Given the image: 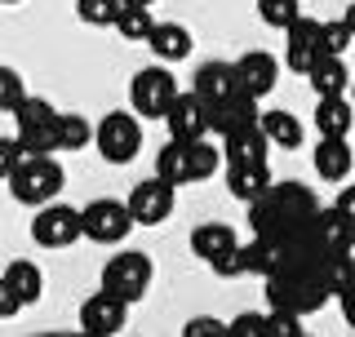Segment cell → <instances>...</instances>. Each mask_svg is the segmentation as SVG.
<instances>
[{"instance_id":"obj_3","label":"cell","mask_w":355,"mask_h":337,"mask_svg":"<svg viewBox=\"0 0 355 337\" xmlns=\"http://www.w3.org/2000/svg\"><path fill=\"white\" fill-rule=\"evenodd\" d=\"M222 160H227V151L214 147L209 138H196V142L169 138L164 151L155 155V173H160L164 182H173V187H187V182H205V178H214L222 168Z\"/></svg>"},{"instance_id":"obj_31","label":"cell","mask_w":355,"mask_h":337,"mask_svg":"<svg viewBox=\"0 0 355 337\" xmlns=\"http://www.w3.org/2000/svg\"><path fill=\"white\" fill-rule=\"evenodd\" d=\"M94 138H98V125H89L85 116H76V111L62 116V129H58V147L62 151H85Z\"/></svg>"},{"instance_id":"obj_32","label":"cell","mask_w":355,"mask_h":337,"mask_svg":"<svg viewBox=\"0 0 355 337\" xmlns=\"http://www.w3.org/2000/svg\"><path fill=\"white\" fill-rule=\"evenodd\" d=\"M258 18L275 31H288L302 18V5H297V0H258Z\"/></svg>"},{"instance_id":"obj_30","label":"cell","mask_w":355,"mask_h":337,"mask_svg":"<svg viewBox=\"0 0 355 337\" xmlns=\"http://www.w3.org/2000/svg\"><path fill=\"white\" fill-rule=\"evenodd\" d=\"M125 14V0H76V18L85 27H116Z\"/></svg>"},{"instance_id":"obj_36","label":"cell","mask_w":355,"mask_h":337,"mask_svg":"<svg viewBox=\"0 0 355 337\" xmlns=\"http://www.w3.org/2000/svg\"><path fill=\"white\" fill-rule=\"evenodd\" d=\"M27 103V89H22V76L14 71V67H5L0 71V111L5 116H14V111Z\"/></svg>"},{"instance_id":"obj_14","label":"cell","mask_w":355,"mask_h":337,"mask_svg":"<svg viewBox=\"0 0 355 337\" xmlns=\"http://www.w3.org/2000/svg\"><path fill=\"white\" fill-rule=\"evenodd\" d=\"M324 58V44H320V22L315 18H297L293 27L284 31V67L297 76H311V67Z\"/></svg>"},{"instance_id":"obj_8","label":"cell","mask_w":355,"mask_h":337,"mask_svg":"<svg viewBox=\"0 0 355 337\" xmlns=\"http://www.w3.org/2000/svg\"><path fill=\"white\" fill-rule=\"evenodd\" d=\"M151 279H155L151 257L147 253H133V249L107 257V266H103V288L120 293L125 302H142V297H147V288H151Z\"/></svg>"},{"instance_id":"obj_5","label":"cell","mask_w":355,"mask_h":337,"mask_svg":"<svg viewBox=\"0 0 355 337\" xmlns=\"http://www.w3.org/2000/svg\"><path fill=\"white\" fill-rule=\"evenodd\" d=\"M62 182H67V173L53 155H31V160L9 178V191H14L18 205L36 209V205H53V196L62 191Z\"/></svg>"},{"instance_id":"obj_15","label":"cell","mask_w":355,"mask_h":337,"mask_svg":"<svg viewBox=\"0 0 355 337\" xmlns=\"http://www.w3.org/2000/svg\"><path fill=\"white\" fill-rule=\"evenodd\" d=\"M311 235H315V244L324 253H355V218H347L338 205H329V209L315 213Z\"/></svg>"},{"instance_id":"obj_6","label":"cell","mask_w":355,"mask_h":337,"mask_svg":"<svg viewBox=\"0 0 355 337\" xmlns=\"http://www.w3.org/2000/svg\"><path fill=\"white\" fill-rule=\"evenodd\" d=\"M98 155L107 164H129L133 155L142 151V125H138V111H107L98 120V138H94Z\"/></svg>"},{"instance_id":"obj_26","label":"cell","mask_w":355,"mask_h":337,"mask_svg":"<svg viewBox=\"0 0 355 337\" xmlns=\"http://www.w3.org/2000/svg\"><path fill=\"white\" fill-rule=\"evenodd\" d=\"M0 284H5V288H14V293H18L22 302H27V306H31V302H40V293H44V275H40V266H36V262H22V257L5 266Z\"/></svg>"},{"instance_id":"obj_17","label":"cell","mask_w":355,"mask_h":337,"mask_svg":"<svg viewBox=\"0 0 355 337\" xmlns=\"http://www.w3.org/2000/svg\"><path fill=\"white\" fill-rule=\"evenodd\" d=\"M236 67H240V85L249 89L253 98H266L275 85H280V58H275V53H266V49L240 53Z\"/></svg>"},{"instance_id":"obj_41","label":"cell","mask_w":355,"mask_h":337,"mask_svg":"<svg viewBox=\"0 0 355 337\" xmlns=\"http://www.w3.org/2000/svg\"><path fill=\"white\" fill-rule=\"evenodd\" d=\"M333 205H338L342 213H347V218H355V182H351V187H342V191H338V200H333Z\"/></svg>"},{"instance_id":"obj_9","label":"cell","mask_w":355,"mask_h":337,"mask_svg":"<svg viewBox=\"0 0 355 337\" xmlns=\"http://www.w3.org/2000/svg\"><path fill=\"white\" fill-rule=\"evenodd\" d=\"M31 240L40 249H71L76 240H85V213L71 205H40L31 222Z\"/></svg>"},{"instance_id":"obj_43","label":"cell","mask_w":355,"mask_h":337,"mask_svg":"<svg viewBox=\"0 0 355 337\" xmlns=\"http://www.w3.org/2000/svg\"><path fill=\"white\" fill-rule=\"evenodd\" d=\"M342 18H347V22H351V31H355V0L347 5V14H342Z\"/></svg>"},{"instance_id":"obj_1","label":"cell","mask_w":355,"mask_h":337,"mask_svg":"<svg viewBox=\"0 0 355 337\" xmlns=\"http://www.w3.org/2000/svg\"><path fill=\"white\" fill-rule=\"evenodd\" d=\"M324 209L311 187L302 182H271L258 200L249 205V227L253 235H302L315 227V213Z\"/></svg>"},{"instance_id":"obj_16","label":"cell","mask_w":355,"mask_h":337,"mask_svg":"<svg viewBox=\"0 0 355 337\" xmlns=\"http://www.w3.org/2000/svg\"><path fill=\"white\" fill-rule=\"evenodd\" d=\"M240 67L236 62H200V71H196V94L205 98L209 107H218V103H227L231 94H240Z\"/></svg>"},{"instance_id":"obj_10","label":"cell","mask_w":355,"mask_h":337,"mask_svg":"<svg viewBox=\"0 0 355 337\" xmlns=\"http://www.w3.org/2000/svg\"><path fill=\"white\" fill-rule=\"evenodd\" d=\"M80 213H85V240H94V244H120L138 227L129 200H89Z\"/></svg>"},{"instance_id":"obj_7","label":"cell","mask_w":355,"mask_h":337,"mask_svg":"<svg viewBox=\"0 0 355 337\" xmlns=\"http://www.w3.org/2000/svg\"><path fill=\"white\" fill-rule=\"evenodd\" d=\"M173 103H178V80L164 67H142L129 80V107L138 111L142 120H164Z\"/></svg>"},{"instance_id":"obj_35","label":"cell","mask_w":355,"mask_h":337,"mask_svg":"<svg viewBox=\"0 0 355 337\" xmlns=\"http://www.w3.org/2000/svg\"><path fill=\"white\" fill-rule=\"evenodd\" d=\"M27 160H31V151L22 147V138H18V133L0 138V178H5V182H9V178H14V173H18V168L27 164Z\"/></svg>"},{"instance_id":"obj_27","label":"cell","mask_w":355,"mask_h":337,"mask_svg":"<svg viewBox=\"0 0 355 337\" xmlns=\"http://www.w3.org/2000/svg\"><path fill=\"white\" fill-rule=\"evenodd\" d=\"M262 129H266V138H271V147H284V151H293V147H302V120L297 116H288V111H262Z\"/></svg>"},{"instance_id":"obj_33","label":"cell","mask_w":355,"mask_h":337,"mask_svg":"<svg viewBox=\"0 0 355 337\" xmlns=\"http://www.w3.org/2000/svg\"><path fill=\"white\" fill-rule=\"evenodd\" d=\"M320 44H324V53H347L355 44V31L347 18H333V22H320Z\"/></svg>"},{"instance_id":"obj_22","label":"cell","mask_w":355,"mask_h":337,"mask_svg":"<svg viewBox=\"0 0 355 337\" xmlns=\"http://www.w3.org/2000/svg\"><path fill=\"white\" fill-rule=\"evenodd\" d=\"M315 129H320V138H347L355 129V103L347 94L315 98Z\"/></svg>"},{"instance_id":"obj_40","label":"cell","mask_w":355,"mask_h":337,"mask_svg":"<svg viewBox=\"0 0 355 337\" xmlns=\"http://www.w3.org/2000/svg\"><path fill=\"white\" fill-rule=\"evenodd\" d=\"M22 306H27V302H22V297L14 293V288H5V284H0V320H14Z\"/></svg>"},{"instance_id":"obj_42","label":"cell","mask_w":355,"mask_h":337,"mask_svg":"<svg viewBox=\"0 0 355 337\" xmlns=\"http://www.w3.org/2000/svg\"><path fill=\"white\" fill-rule=\"evenodd\" d=\"M338 306H342V320H347V329H355V288H347V293L338 297Z\"/></svg>"},{"instance_id":"obj_11","label":"cell","mask_w":355,"mask_h":337,"mask_svg":"<svg viewBox=\"0 0 355 337\" xmlns=\"http://www.w3.org/2000/svg\"><path fill=\"white\" fill-rule=\"evenodd\" d=\"M164 125H169V138H178V142L209 138V133H214V107H209L196 89H191V94H178V103L169 107Z\"/></svg>"},{"instance_id":"obj_21","label":"cell","mask_w":355,"mask_h":337,"mask_svg":"<svg viewBox=\"0 0 355 337\" xmlns=\"http://www.w3.org/2000/svg\"><path fill=\"white\" fill-rule=\"evenodd\" d=\"M271 182H275V178H271V168H266V160L227 164V191L240 200V205H253V200H258Z\"/></svg>"},{"instance_id":"obj_18","label":"cell","mask_w":355,"mask_h":337,"mask_svg":"<svg viewBox=\"0 0 355 337\" xmlns=\"http://www.w3.org/2000/svg\"><path fill=\"white\" fill-rule=\"evenodd\" d=\"M236 244H240V235H236V227H231V222H205V227L191 231V253H196L205 266H214L218 257H227Z\"/></svg>"},{"instance_id":"obj_4","label":"cell","mask_w":355,"mask_h":337,"mask_svg":"<svg viewBox=\"0 0 355 337\" xmlns=\"http://www.w3.org/2000/svg\"><path fill=\"white\" fill-rule=\"evenodd\" d=\"M58 129H62V111H53V103H44V98H31L14 111V133L22 138V147L31 155H53L62 151L58 147Z\"/></svg>"},{"instance_id":"obj_39","label":"cell","mask_w":355,"mask_h":337,"mask_svg":"<svg viewBox=\"0 0 355 337\" xmlns=\"http://www.w3.org/2000/svg\"><path fill=\"white\" fill-rule=\"evenodd\" d=\"M231 333V324H222L214 316H196V320H187V329L182 337H227Z\"/></svg>"},{"instance_id":"obj_24","label":"cell","mask_w":355,"mask_h":337,"mask_svg":"<svg viewBox=\"0 0 355 337\" xmlns=\"http://www.w3.org/2000/svg\"><path fill=\"white\" fill-rule=\"evenodd\" d=\"M147 49H151L160 62H182V58H191L196 40H191V31H187L182 22H155Z\"/></svg>"},{"instance_id":"obj_34","label":"cell","mask_w":355,"mask_h":337,"mask_svg":"<svg viewBox=\"0 0 355 337\" xmlns=\"http://www.w3.org/2000/svg\"><path fill=\"white\" fill-rule=\"evenodd\" d=\"M249 271H253V244H236L227 257L214 262V275H222V279H236V275H249Z\"/></svg>"},{"instance_id":"obj_45","label":"cell","mask_w":355,"mask_h":337,"mask_svg":"<svg viewBox=\"0 0 355 337\" xmlns=\"http://www.w3.org/2000/svg\"><path fill=\"white\" fill-rule=\"evenodd\" d=\"M351 103H355V85H351Z\"/></svg>"},{"instance_id":"obj_12","label":"cell","mask_w":355,"mask_h":337,"mask_svg":"<svg viewBox=\"0 0 355 337\" xmlns=\"http://www.w3.org/2000/svg\"><path fill=\"white\" fill-rule=\"evenodd\" d=\"M173 205H178V187L164 182L160 173L129 191V209H133V218H138V227H160L173 213Z\"/></svg>"},{"instance_id":"obj_38","label":"cell","mask_w":355,"mask_h":337,"mask_svg":"<svg viewBox=\"0 0 355 337\" xmlns=\"http://www.w3.org/2000/svg\"><path fill=\"white\" fill-rule=\"evenodd\" d=\"M227 337H266V316H258V311H244V316L231 320V333Z\"/></svg>"},{"instance_id":"obj_23","label":"cell","mask_w":355,"mask_h":337,"mask_svg":"<svg viewBox=\"0 0 355 337\" xmlns=\"http://www.w3.org/2000/svg\"><path fill=\"white\" fill-rule=\"evenodd\" d=\"M311 89H315V98H338V94H351L355 76L347 71V62H342V53H324L315 67H311Z\"/></svg>"},{"instance_id":"obj_2","label":"cell","mask_w":355,"mask_h":337,"mask_svg":"<svg viewBox=\"0 0 355 337\" xmlns=\"http://www.w3.org/2000/svg\"><path fill=\"white\" fill-rule=\"evenodd\" d=\"M329 284L320 275V257L315 262H297L280 275H266V302L275 311H293V316H311L329 302Z\"/></svg>"},{"instance_id":"obj_37","label":"cell","mask_w":355,"mask_h":337,"mask_svg":"<svg viewBox=\"0 0 355 337\" xmlns=\"http://www.w3.org/2000/svg\"><path fill=\"white\" fill-rule=\"evenodd\" d=\"M266 337H302V316L271 306V316H266Z\"/></svg>"},{"instance_id":"obj_29","label":"cell","mask_w":355,"mask_h":337,"mask_svg":"<svg viewBox=\"0 0 355 337\" xmlns=\"http://www.w3.org/2000/svg\"><path fill=\"white\" fill-rule=\"evenodd\" d=\"M116 31H120V40H129V44H147V40H151V31H155L151 9H142V5H125V14H120Z\"/></svg>"},{"instance_id":"obj_25","label":"cell","mask_w":355,"mask_h":337,"mask_svg":"<svg viewBox=\"0 0 355 337\" xmlns=\"http://www.w3.org/2000/svg\"><path fill=\"white\" fill-rule=\"evenodd\" d=\"M266 147H271V138H266L262 120H258V125H244V129H236V133H227V138H222V151H227V164L266 160Z\"/></svg>"},{"instance_id":"obj_28","label":"cell","mask_w":355,"mask_h":337,"mask_svg":"<svg viewBox=\"0 0 355 337\" xmlns=\"http://www.w3.org/2000/svg\"><path fill=\"white\" fill-rule=\"evenodd\" d=\"M320 275H324L329 293L342 297L347 288H355V257L351 253H320Z\"/></svg>"},{"instance_id":"obj_44","label":"cell","mask_w":355,"mask_h":337,"mask_svg":"<svg viewBox=\"0 0 355 337\" xmlns=\"http://www.w3.org/2000/svg\"><path fill=\"white\" fill-rule=\"evenodd\" d=\"M125 5H142V9H151V5H155V0H125Z\"/></svg>"},{"instance_id":"obj_46","label":"cell","mask_w":355,"mask_h":337,"mask_svg":"<svg viewBox=\"0 0 355 337\" xmlns=\"http://www.w3.org/2000/svg\"><path fill=\"white\" fill-rule=\"evenodd\" d=\"M5 5H18V0H5Z\"/></svg>"},{"instance_id":"obj_13","label":"cell","mask_w":355,"mask_h":337,"mask_svg":"<svg viewBox=\"0 0 355 337\" xmlns=\"http://www.w3.org/2000/svg\"><path fill=\"white\" fill-rule=\"evenodd\" d=\"M129 306H133V302H125L120 293H111V288L94 293L80 306V333H89V337H116L120 329H125V320H129Z\"/></svg>"},{"instance_id":"obj_20","label":"cell","mask_w":355,"mask_h":337,"mask_svg":"<svg viewBox=\"0 0 355 337\" xmlns=\"http://www.w3.org/2000/svg\"><path fill=\"white\" fill-rule=\"evenodd\" d=\"M311 164H315V173L324 178V182H347L351 168H355V151L347 147V138H320Z\"/></svg>"},{"instance_id":"obj_19","label":"cell","mask_w":355,"mask_h":337,"mask_svg":"<svg viewBox=\"0 0 355 337\" xmlns=\"http://www.w3.org/2000/svg\"><path fill=\"white\" fill-rule=\"evenodd\" d=\"M258 120H262V111H258V98L249 89H240V94H231L227 103L214 107V133H222V138L244 129V125H258Z\"/></svg>"}]
</instances>
